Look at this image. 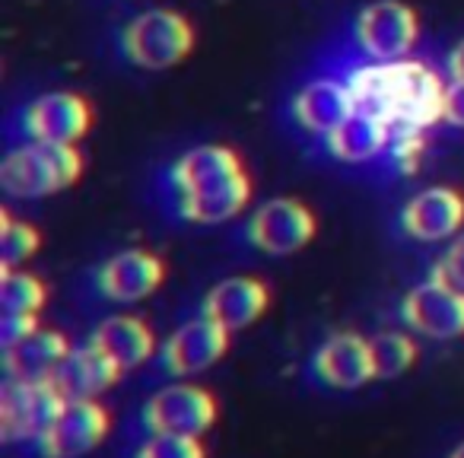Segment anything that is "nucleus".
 <instances>
[{
	"label": "nucleus",
	"mask_w": 464,
	"mask_h": 458,
	"mask_svg": "<svg viewBox=\"0 0 464 458\" xmlns=\"http://www.w3.org/2000/svg\"><path fill=\"white\" fill-rule=\"evenodd\" d=\"M121 373L124 369L115 360H109L99 347L86 344V347H77L64 356L52 382L67 401H96L105 388H111L121 379Z\"/></svg>",
	"instance_id": "obj_17"
},
{
	"label": "nucleus",
	"mask_w": 464,
	"mask_h": 458,
	"mask_svg": "<svg viewBox=\"0 0 464 458\" xmlns=\"http://www.w3.org/2000/svg\"><path fill=\"white\" fill-rule=\"evenodd\" d=\"M372 347V363H375V379H394L404 369L413 366L417 360V344L407 335H398V331H388V335H375L369 341Z\"/></svg>",
	"instance_id": "obj_23"
},
{
	"label": "nucleus",
	"mask_w": 464,
	"mask_h": 458,
	"mask_svg": "<svg viewBox=\"0 0 464 458\" xmlns=\"http://www.w3.org/2000/svg\"><path fill=\"white\" fill-rule=\"evenodd\" d=\"M67 398L52 379H7L0 395V439L4 443H39L48 426L64 411Z\"/></svg>",
	"instance_id": "obj_5"
},
{
	"label": "nucleus",
	"mask_w": 464,
	"mask_h": 458,
	"mask_svg": "<svg viewBox=\"0 0 464 458\" xmlns=\"http://www.w3.org/2000/svg\"><path fill=\"white\" fill-rule=\"evenodd\" d=\"M179 210L191 223H226L252 200V179L239 153L207 143L185 153L172 169Z\"/></svg>",
	"instance_id": "obj_2"
},
{
	"label": "nucleus",
	"mask_w": 464,
	"mask_h": 458,
	"mask_svg": "<svg viewBox=\"0 0 464 458\" xmlns=\"http://www.w3.org/2000/svg\"><path fill=\"white\" fill-rule=\"evenodd\" d=\"M449 71H451V80H464V42L455 48V52H451Z\"/></svg>",
	"instance_id": "obj_29"
},
{
	"label": "nucleus",
	"mask_w": 464,
	"mask_h": 458,
	"mask_svg": "<svg viewBox=\"0 0 464 458\" xmlns=\"http://www.w3.org/2000/svg\"><path fill=\"white\" fill-rule=\"evenodd\" d=\"M404 233L420 242H439L455 236L464 226V198L455 188H426L407 200L401 213Z\"/></svg>",
	"instance_id": "obj_14"
},
{
	"label": "nucleus",
	"mask_w": 464,
	"mask_h": 458,
	"mask_svg": "<svg viewBox=\"0 0 464 458\" xmlns=\"http://www.w3.org/2000/svg\"><path fill=\"white\" fill-rule=\"evenodd\" d=\"M353 112H356L353 93H350L347 83H337V80H315V83H309L293 99L296 122L324 137L334 128H341Z\"/></svg>",
	"instance_id": "obj_18"
},
{
	"label": "nucleus",
	"mask_w": 464,
	"mask_h": 458,
	"mask_svg": "<svg viewBox=\"0 0 464 458\" xmlns=\"http://www.w3.org/2000/svg\"><path fill=\"white\" fill-rule=\"evenodd\" d=\"M401 316L417 335H426L432 341L464 335V297L439 280L420 284L417 290L407 293Z\"/></svg>",
	"instance_id": "obj_11"
},
{
	"label": "nucleus",
	"mask_w": 464,
	"mask_h": 458,
	"mask_svg": "<svg viewBox=\"0 0 464 458\" xmlns=\"http://www.w3.org/2000/svg\"><path fill=\"white\" fill-rule=\"evenodd\" d=\"M67 354H71V344H67V337L61 331L39 328L23 344L4 350V369H7V379H52Z\"/></svg>",
	"instance_id": "obj_20"
},
{
	"label": "nucleus",
	"mask_w": 464,
	"mask_h": 458,
	"mask_svg": "<svg viewBox=\"0 0 464 458\" xmlns=\"http://www.w3.org/2000/svg\"><path fill=\"white\" fill-rule=\"evenodd\" d=\"M39 331V316H4L0 322V347L10 350Z\"/></svg>",
	"instance_id": "obj_27"
},
{
	"label": "nucleus",
	"mask_w": 464,
	"mask_h": 458,
	"mask_svg": "<svg viewBox=\"0 0 464 458\" xmlns=\"http://www.w3.org/2000/svg\"><path fill=\"white\" fill-rule=\"evenodd\" d=\"M217 420V401L198 385H169L147 401L143 424L150 433L166 436H200Z\"/></svg>",
	"instance_id": "obj_8"
},
{
	"label": "nucleus",
	"mask_w": 464,
	"mask_h": 458,
	"mask_svg": "<svg viewBox=\"0 0 464 458\" xmlns=\"http://www.w3.org/2000/svg\"><path fill=\"white\" fill-rule=\"evenodd\" d=\"M45 299V284L39 278H33V274H0V306H4V316H39Z\"/></svg>",
	"instance_id": "obj_22"
},
{
	"label": "nucleus",
	"mask_w": 464,
	"mask_h": 458,
	"mask_svg": "<svg viewBox=\"0 0 464 458\" xmlns=\"http://www.w3.org/2000/svg\"><path fill=\"white\" fill-rule=\"evenodd\" d=\"M83 172V156L73 143L33 141L4 160L0 185L14 198H45L71 188Z\"/></svg>",
	"instance_id": "obj_3"
},
{
	"label": "nucleus",
	"mask_w": 464,
	"mask_h": 458,
	"mask_svg": "<svg viewBox=\"0 0 464 458\" xmlns=\"http://www.w3.org/2000/svg\"><path fill=\"white\" fill-rule=\"evenodd\" d=\"M137 458H204V445L198 443V436H166V433H153V436L137 449Z\"/></svg>",
	"instance_id": "obj_25"
},
{
	"label": "nucleus",
	"mask_w": 464,
	"mask_h": 458,
	"mask_svg": "<svg viewBox=\"0 0 464 458\" xmlns=\"http://www.w3.org/2000/svg\"><path fill=\"white\" fill-rule=\"evenodd\" d=\"M109 433V411L99 401H67L48 433L39 439L45 458H80L92 452Z\"/></svg>",
	"instance_id": "obj_9"
},
{
	"label": "nucleus",
	"mask_w": 464,
	"mask_h": 458,
	"mask_svg": "<svg viewBox=\"0 0 464 458\" xmlns=\"http://www.w3.org/2000/svg\"><path fill=\"white\" fill-rule=\"evenodd\" d=\"M271 306V290L258 278H229L217 284L204 299V316L226 331H242L258 322Z\"/></svg>",
	"instance_id": "obj_16"
},
{
	"label": "nucleus",
	"mask_w": 464,
	"mask_h": 458,
	"mask_svg": "<svg viewBox=\"0 0 464 458\" xmlns=\"http://www.w3.org/2000/svg\"><path fill=\"white\" fill-rule=\"evenodd\" d=\"M90 344L102 350L109 360H115L124 373L137 369L140 363H147L156 350V337H153V331H150V325L134 316L105 318V322L92 331Z\"/></svg>",
	"instance_id": "obj_19"
},
{
	"label": "nucleus",
	"mask_w": 464,
	"mask_h": 458,
	"mask_svg": "<svg viewBox=\"0 0 464 458\" xmlns=\"http://www.w3.org/2000/svg\"><path fill=\"white\" fill-rule=\"evenodd\" d=\"M432 280L451 287V290L464 297V233L458 236V239L449 246V252L436 261V268H432Z\"/></svg>",
	"instance_id": "obj_26"
},
{
	"label": "nucleus",
	"mask_w": 464,
	"mask_h": 458,
	"mask_svg": "<svg viewBox=\"0 0 464 458\" xmlns=\"http://www.w3.org/2000/svg\"><path fill=\"white\" fill-rule=\"evenodd\" d=\"M356 112L375 115L394 134H426L436 122H442L445 83L436 71L420 61H388L369 64L350 73Z\"/></svg>",
	"instance_id": "obj_1"
},
{
	"label": "nucleus",
	"mask_w": 464,
	"mask_h": 458,
	"mask_svg": "<svg viewBox=\"0 0 464 458\" xmlns=\"http://www.w3.org/2000/svg\"><path fill=\"white\" fill-rule=\"evenodd\" d=\"M121 48L137 67L166 71L191 54L194 29L175 10H147L124 26Z\"/></svg>",
	"instance_id": "obj_4"
},
{
	"label": "nucleus",
	"mask_w": 464,
	"mask_h": 458,
	"mask_svg": "<svg viewBox=\"0 0 464 458\" xmlns=\"http://www.w3.org/2000/svg\"><path fill=\"white\" fill-rule=\"evenodd\" d=\"M420 35V23L407 4L398 0H379L366 7L356 20V42L379 64L404 61Z\"/></svg>",
	"instance_id": "obj_6"
},
{
	"label": "nucleus",
	"mask_w": 464,
	"mask_h": 458,
	"mask_svg": "<svg viewBox=\"0 0 464 458\" xmlns=\"http://www.w3.org/2000/svg\"><path fill=\"white\" fill-rule=\"evenodd\" d=\"M449 458H464V443H461V445H458V449H455V452H451V455H449Z\"/></svg>",
	"instance_id": "obj_30"
},
{
	"label": "nucleus",
	"mask_w": 464,
	"mask_h": 458,
	"mask_svg": "<svg viewBox=\"0 0 464 458\" xmlns=\"http://www.w3.org/2000/svg\"><path fill=\"white\" fill-rule=\"evenodd\" d=\"M39 246H42V236L35 226L20 223L7 210L0 213V255H4L0 265H4V271H14L16 265L29 261L39 252Z\"/></svg>",
	"instance_id": "obj_24"
},
{
	"label": "nucleus",
	"mask_w": 464,
	"mask_h": 458,
	"mask_svg": "<svg viewBox=\"0 0 464 458\" xmlns=\"http://www.w3.org/2000/svg\"><path fill=\"white\" fill-rule=\"evenodd\" d=\"M442 122L455 124V128H464V80H451V83H445Z\"/></svg>",
	"instance_id": "obj_28"
},
{
	"label": "nucleus",
	"mask_w": 464,
	"mask_h": 458,
	"mask_svg": "<svg viewBox=\"0 0 464 458\" xmlns=\"http://www.w3.org/2000/svg\"><path fill=\"white\" fill-rule=\"evenodd\" d=\"M92 128V105L77 93H48L26 109V131L33 141L77 143Z\"/></svg>",
	"instance_id": "obj_12"
},
{
	"label": "nucleus",
	"mask_w": 464,
	"mask_h": 458,
	"mask_svg": "<svg viewBox=\"0 0 464 458\" xmlns=\"http://www.w3.org/2000/svg\"><path fill=\"white\" fill-rule=\"evenodd\" d=\"M392 143V131L385 122L366 112H353L341 128L328 134V150L343 162H369Z\"/></svg>",
	"instance_id": "obj_21"
},
{
	"label": "nucleus",
	"mask_w": 464,
	"mask_h": 458,
	"mask_svg": "<svg viewBox=\"0 0 464 458\" xmlns=\"http://www.w3.org/2000/svg\"><path fill=\"white\" fill-rule=\"evenodd\" d=\"M315 213L293 198L267 200L248 219V239L265 255H296L315 239Z\"/></svg>",
	"instance_id": "obj_7"
},
{
	"label": "nucleus",
	"mask_w": 464,
	"mask_h": 458,
	"mask_svg": "<svg viewBox=\"0 0 464 458\" xmlns=\"http://www.w3.org/2000/svg\"><path fill=\"white\" fill-rule=\"evenodd\" d=\"M312 366H315L318 379L331 388H360L375 379L372 347H369L366 337L353 335V331L328 337L318 347Z\"/></svg>",
	"instance_id": "obj_15"
},
{
	"label": "nucleus",
	"mask_w": 464,
	"mask_h": 458,
	"mask_svg": "<svg viewBox=\"0 0 464 458\" xmlns=\"http://www.w3.org/2000/svg\"><path fill=\"white\" fill-rule=\"evenodd\" d=\"M166 280V261L147 248L118 252L99 268L96 284L111 303H140Z\"/></svg>",
	"instance_id": "obj_10"
},
{
	"label": "nucleus",
	"mask_w": 464,
	"mask_h": 458,
	"mask_svg": "<svg viewBox=\"0 0 464 458\" xmlns=\"http://www.w3.org/2000/svg\"><path fill=\"white\" fill-rule=\"evenodd\" d=\"M229 335L219 322L200 316L194 322L181 325L162 347V366L172 375H194L210 369L229 347Z\"/></svg>",
	"instance_id": "obj_13"
}]
</instances>
